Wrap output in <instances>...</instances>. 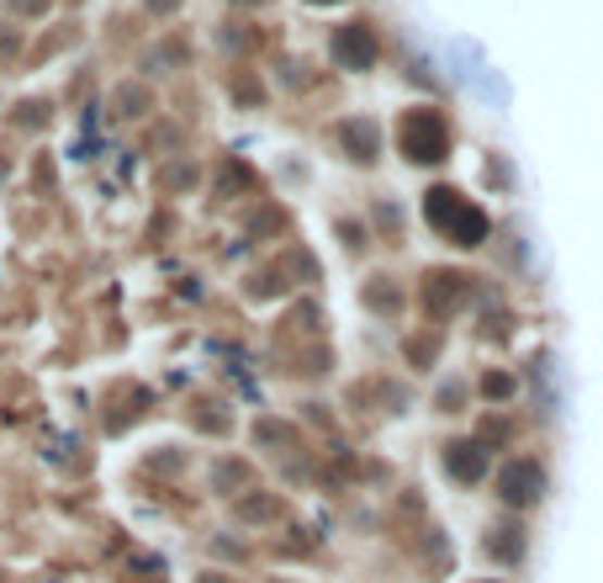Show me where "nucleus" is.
Returning <instances> with one entry per match:
<instances>
[{
	"label": "nucleus",
	"mask_w": 603,
	"mask_h": 583,
	"mask_svg": "<svg viewBox=\"0 0 603 583\" xmlns=\"http://www.w3.org/2000/svg\"><path fill=\"white\" fill-rule=\"evenodd\" d=\"M424 218H429V228H440L450 245H466V250H472V245L487 239V212L472 208V197H461V191H450V186L424 197Z\"/></svg>",
	"instance_id": "nucleus-1"
},
{
	"label": "nucleus",
	"mask_w": 603,
	"mask_h": 583,
	"mask_svg": "<svg viewBox=\"0 0 603 583\" xmlns=\"http://www.w3.org/2000/svg\"><path fill=\"white\" fill-rule=\"evenodd\" d=\"M398 149L413 165H440L444 154H450V127L440 123V112L418 107V112H407L398 123Z\"/></svg>",
	"instance_id": "nucleus-2"
},
{
	"label": "nucleus",
	"mask_w": 603,
	"mask_h": 583,
	"mask_svg": "<svg viewBox=\"0 0 603 583\" xmlns=\"http://www.w3.org/2000/svg\"><path fill=\"white\" fill-rule=\"evenodd\" d=\"M376 53H381V42L370 33V22H350V27L334 33V59H339L344 70H370Z\"/></svg>",
	"instance_id": "nucleus-3"
},
{
	"label": "nucleus",
	"mask_w": 603,
	"mask_h": 583,
	"mask_svg": "<svg viewBox=\"0 0 603 583\" xmlns=\"http://www.w3.org/2000/svg\"><path fill=\"white\" fill-rule=\"evenodd\" d=\"M540 494H545V467H540V461L519 457V461L503 467V499L508 504H519L524 509V504H535Z\"/></svg>",
	"instance_id": "nucleus-4"
},
{
	"label": "nucleus",
	"mask_w": 603,
	"mask_h": 583,
	"mask_svg": "<svg viewBox=\"0 0 603 583\" xmlns=\"http://www.w3.org/2000/svg\"><path fill=\"white\" fill-rule=\"evenodd\" d=\"M339 138H344V144H350V160H355V165H370V160H376V149H381V133H376V123H344L339 127Z\"/></svg>",
	"instance_id": "nucleus-5"
},
{
	"label": "nucleus",
	"mask_w": 603,
	"mask_h": 583,
	"mask_svg": "<svg viewBox=\"0 0 603 583\" xmlns=\"http://www.w3.org/2000/svg\"><path fill=\"white\" fill-rule=\"evenodd\" d=\"M450 472H455L461 483H477V477L487 472L482 446H466V441H461V446H450Z\"/></svg>",
	"instance_id": "nucleus-6"
},
{
	"label": "nucleus",
	"mask_w": 603,
	"mask_h": 583,
	"mask_svg": "<svg viewBox=\"0 0 603 583\" xmlns=\"http://www.w3.org/2000/svg\"><path fill=\"white\" fill-rule=\"evenodd\" d=\"M149 5H154V11H169V5H180V0H149Z\"/></svg>",
	"instance_id": "nucleus-7"
},
{
	"label": "nucleus",
	"mask_w": 603,
	"mask_h": 583,
	"mask_svg": "<svg viewBox=\"0 0 603 583\" xmlns=\"http://www.w3.org/2000/svg\"><path fill=\"white\" fill-rule=\"evenodd\" d=\"M313 5H334V0H313Z\"/></svg>",
	"instance_id": "nucleus-8"
}]
</instances>
